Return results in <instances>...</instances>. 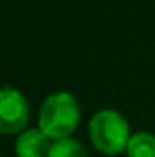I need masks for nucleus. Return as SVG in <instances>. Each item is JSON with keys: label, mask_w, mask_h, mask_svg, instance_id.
Here are the masks:
<instances>
[{"label": "nucleus", "mask_w": 155, "mask_h": 157, "mask_svg": "<svg viewBox=\"0 0 155 157\" xmlns=\"http://www.w3.org/2000/svg\"><path fill=\"white\" fill-rule=\"evenodd\" d=\"M80 108L70 91L49 93L39 112V128L49 139H64L77 128Z\"/></svg>", "instance_id": "nucleus-1"}, {"label": "nucleus", "mask_w": 155, "mask_h": 157, "mask_svg": "<svg viewBox=\"0 0 155 157\" xmlns=\"http://www.w3.org/2000/svg\"><path fill=\"white\" fill-rule=\"evenodd\" d=\"M51 148L49 137L40 128L24 130L15 143V152L18 157H47Z\"/></svg>", "instance_id": "nucleus-4"}, {"label": "nucleus", "mask_w": 155, "mask_h": 157, "mask_svg": "<svg viewBox=\"0 0 155 157\" xmlns=\"http://www.w3.org/2000/svg\"><path fill=\"white\" fill-rule=\"evenodd\" d=\"M47 157H88V154L80 141L73 137H64L51 143Z\"/></svg>", "instance_id": "nucleus-6"}, {"label": "nucleus", "mask_w": 155, "mask_h": 157, "mask_svg": "<svg viewBox=\"0 0 155 157\" xmlns=\"http://www.w3.org/2000/svg\"><path fill=\"white\" fill-rule=\"evenodd\" d=\"M29 119V104L22 91L4 86L0 93V132L15 133L26 126Z\"/></svg>", "instance_id": "nucleus-3"}, {"label": "nucleus", "mask_w": 155, "mask_h": 157, "mask_svg": "<svg viewBox=\"0 0 155 157\" xmlns=\"http://www.w3.org/2000/svg\"><path fill=\"white\" fill-rule=\"evenodd\" d=\"M126 152L130 157H155V135L150 132H137L130 137Z\"/></svg>", "instance_id": "nucleus-5"}, {"label": "nucleus", "mask_w": 155, "mask_h": 157, "mask_svg": "<svg viewBox=\"0 0 155 157\" xmlns=\"http://www.w3.org/2000/svg\"><path fill=\"white\" fill-rule=\"evenodd\" d=\"M89 137L100 152L113 155L128 146L131 135L126 119L117 110L104 108L89 119Z\"/></svg>", "instance_id": "nucleus-2"}]
</instances>
